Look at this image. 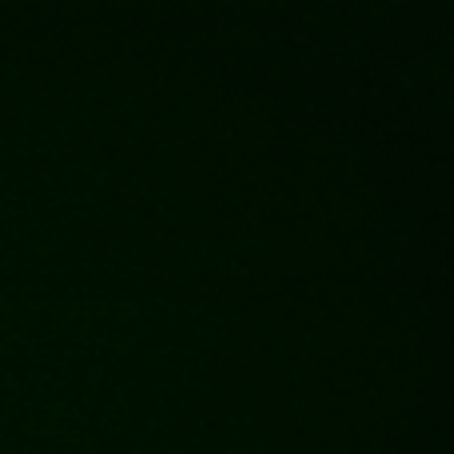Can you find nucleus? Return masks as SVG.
Returning a JSON list of instances; mask_svg holds the SVG:
<instances>
[]
</instances>
